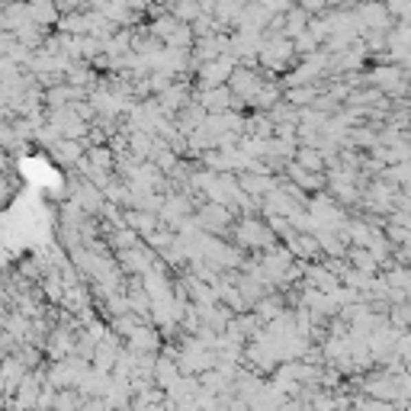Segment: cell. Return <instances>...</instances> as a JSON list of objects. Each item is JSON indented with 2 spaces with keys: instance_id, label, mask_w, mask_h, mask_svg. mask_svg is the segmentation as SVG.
Segmentation results:
<instances>
[{
  "instance_id": "6da1fadb",
  "label": "cell",
  "mask_w": 411,
  "mask_h": 411,
  "mask_svg": "<svg viewBox=\"0 0 411 411\" xmlns=\"http://www.w3.org/2000/svg\"><path fill=\"white\" fill-rule=\"evenodd\" d=\"M78 405H80V399H78V392H58L55 395V408L58 411H78Z\"/></svg>"
},
{
  "instance_id": "7a4b0ae2",
  "label": "cell",
  "mask_w": 411,
  "mask_h": 411,
  "mask_svg": "<svg viewBox=\"0 0 411 411\" xmlns=\"http://www.w3.org/2000/svg\"><path fill=\"white\" fill-rule=\"evenodd\" d=\"M299 164L305 167V170H322V161H318V151H299Z\"/></svg>"
}]
</instances>
